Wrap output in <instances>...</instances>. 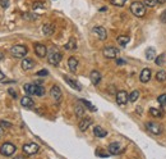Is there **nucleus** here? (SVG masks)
<instances>
[{
	"label": "nucleus",
	"mask_w": 166,
	"mask_h": 159,
	"mask_svg": "<svg viewBox=\"0 0 166 159\" xmlns=\"http://www.w3.org/2000/svg\"><path fill=\"white\" fill-rule=\"evenodd\" d=\"M23 89L28 95H36V96H43L45 95V87L41 86V85L27 84V85H24Z\"/></svg>",
	"instance_id": "nucleus-1"
},
{
	"label": "nucleus",
	"mask_w": 166,
	"mask_h": 159,
	"mask_svg": "<svg viewBox=\"0 0 166 159\" xmlns=\"http://www.w3.org/2000/svg\"><path fill=\"white\" fill-rule=\"evenodd\" d=\"M130 12H132L136 17L141 18V17H144V14H146V6L141 2H133L130 4Z\"/></svg>",
	"instance_id": "nucleus-2"
},
{
	"label": "nucleus",
	"mask_w": 166,
	"mask_h": 159,
	"mask_svg": "<svg viewBox=\"0 0 166 159\" xmlns=\"http://www.w3.org/2000/svg\"><path fill=\"white\" fill-rule=\"evenodd\" d=\"M62 58H63V54L59 50H55V49H51L50 53L47 54V60L52 66H58L60 63V60H62Z\"/></svg>",
	"instance_id": "nucleus-3"
},
{
	"label": "nucleus",
	"mask_w": 166,
	"mask_h": 159,
	"mask_svg": "<svg viewBox=\"0 0 166 159\" xmlns=\"http://www.w3.org/2000/svg\"><path fill=\"white\" fill-rule=\"evenodd\" d=\"M10 53H12V55L14 58H24L26 55H27L28 49H27V46H24V45H14L10 49Z\"/></svg>",
	"instance_id": "nucleus-4"
},
{
	"label": "nucleus",
	"mask_w": 166,
	"mask_h": 159,
	"mask_svg": "<svg viewBox=\"0 0 166 159\" xmlns=\"http://www.w3.org/2000/svg\"><path fill=\"white\" fill-rule=\"evenodd\" d=\"M17 146L12 143H4L2 146H0V154L4 155V157H10L15 153Z\"/></svg>",
	"instance_id": "nucleus-5"
},
{
	"label": "nucleus",
	"mask_w": 166,
	"mask_h": 159,
	"mask_svg": "<svg viewBox=\"0 0 166 159\" xmlns=\"http://www.w3.org/2000/svg\"><path fill=\"white\" fill-rule=\"evenodd\" d=\"M22 150H23V153H24L26 155L31 157V155H34V154L38 152L40 146H38L36 143H28V144H24V145H23Z\"/></svg>",
	"instance_id": "nucleus-6"
},
{
	"label": "nucleus",
	"mask_w": 166,
	"mask_h": 159,
	"mask_svg": "<svg viewBox=\"0 0 166 159\" xmlns=\"http://www.w3.org/2000/svg\"><path fill=\"white\" fill-rule=\"evenodd\" d=\"M146 127H147V130L150 131L152 135H155V136H159V135L162 134V127H161L160 123H156V122H147V123H146Z\"/></svg>",
	"instance_id": "nucleus-7"
},
{
	"label": "nucleus",
	"mask_w": 166,
	"mask_h": 159,
	"mask_svg": "<svg viewBox=\"0 0 166 159\" xmlns=\"http://www.w3.org/2000/svg\"><path fill=\"white\" fill-rule=\"evenodd\" d=\"M119 53H120L119 49H116V48H114V46H106V48L102 50L103 57L107 58V59H115V58H118Z\"/></svg>",
	"instance_id": "nucleus-8"
},
{
	"label": "nucleus",
	"mask_w": 166,
	"mask_h": 159,
	"mask_svg": "<svg viewBox=\"0 0 166 159\" xmlns=\"http://www.w3.org/2000/svg\"><path fill=\"white\" fill-rule=\"evenodd\" d=\"M34 53H36V55L38 58H45L47 55V48L43 45V44H34Z\"/></svg>",
	"instance_id": "nucleus-9"
},
{
	"label": "nucleus",
	"mask_w": 166,
	"mask_h": 159,
	"mask_svg": "<svg viewBox=\"0 0 166 159\" xmlns=\"http://www.w3.org/2000/svg\"><path fill=\"white\" fill-rule=\"evenodd\" d=\"M128 101H129V95H128L127 91L121 90V91L116 92V103L119 105H125Z\"/></svg>",
	"instance_id": "nucleus-10"
},
{
	"label": "nucleus",
	"mask_w": 166,
	"mask_h": 159,
	"mask_svg": "<svg viewBox=\"0 0 166 159\" xmlns=\"http://www.w3.org/2000/svg\"><path fill=\"white\" fill-rule=\"evenodd\" d=\"M92 32H93L100 40H106V37H107L106 30H105L103 27H101V26H97V27H95V28L92 30Z\"/></svg>",
	"instance_id": "nucleus-11"
},
{
	"label": "nucleus",
	"mask_w": 166,
	"mask_h": 159,
	"mask_svg": "<svg viewBox=\"0 0 166 159\" xmlns=\"http://www.w3.org/2000/svg\"><path fill=\"white\" fill-rule=\"evenodd\" d=\"M50 95L55 101H59L60 99H62V90H60V87L59 86H52L51 90H50Z\"/></svg>",
	"instance_id": "nucleus-12"
},
{
	"label": "nucleus",
	"mask_w": 166,
	"mask_h": 159,
	"mask_svg": "<svg viewBox=\"0 0 166 159\" xmlns=\"http://www.w3.org/2000/svg\"><path fill=\"white\" fill-rule=\"evenodd\" d=\"M151 76H152L151 69L150 68H144V69H142L141 76H139V80H141V82L146 84V82H148L151 80Z\"/></svg>",
	"instance_id": "nucleus-13"
},
{
	"label": "nucleus",
	"mask_w": 166,
	"mask_h": 159,
	"mask_svg": "<svg viewBox=\"0 0 166 159\" xmlns=\"http://www.w3.org/2000/svg\"><path fill=\"white\" fill-rule=\"evenodd\" d=\"M90 80H91V82L95 85V86H97L101 81V73L99 72V71H92L91 75H90Z\"/></svg>",
	"instance_id": "nucleus-14"
},
{
	"label": "nucleus",
	"mask_w": 166,
	"mask_h": 159,
	"mask_svg": "<svg viewBox=\"0 0 166 159\" xmlns=\"http://www.w3.org/2000/svg\"><path fill=\"white\" fill-rule=\"evenodd\" d=\"M42 32H43V35H45V36H51V35L55 32L54 24H51V23L43 24V26H42Z\"/></svg>",
	"instance_id": "nucleus-15"
},
{
	"label": "nucleus",
	"mask_w": 166,
	"mask_h": 159,
	"mask_svg": "<svg viewBox=\"0 0 166 159\" xmlns=\"http://www.w3.org/2000/svg\"><path fill=\"white\" fill-rule=\"evenodd\" d=\"M21 66H22V68H23L24 71H30V69H32V68L34 67V62H33L32 59H30V58H24V59L22 60Z\"/></svg>",
	"instance_id": "nucleus-16"
},
{
	"label": "nucleus",
	"mask_w": 166,
	"mask_h": 159,
	"mask_svg": "<svg viewBox=\"0 0 166 159\" xmlns=\"http://www.w3.org/2000/svg\"><path fill=\"white\" fill-rule=\"evenodd\" d=\"M120 150H121V146L119 143H111L109 145V153L112 154V155H116L120 153Z\"/></svg>",
	"instance_id": "nucleus-17"
},
{
	"label": "nucleus",
	"mask_w": 166,
	"mask_h": 159,
	"mask_svg": "<svg viewBox=\"0 0 166 159\" xmlns=\"http://www.w3.org/2000/svg\"><path fill=\"white\" fill-rule=\"evenodd\" d=\"M91 125H92V119H91V118H83V119H81L79 125H78V127H79L81 131H86Z\"/></svg>",
	"instance_id": "nucleus-18"
},
{
	"label": "nucleus",
	"mask_w": 166,
	"mask_h": 159,
	"mask_svg": "<svg viewBox=\"0 0 166 159\" xmlns=\"http://www.w3.org/2000/svg\"><path fill=\"white\" fill-rule=\"evenodd\" d=\"M21 104H22V107L23 108H27V109H30V108H32L33 107V100L30 98V96H23V98L21 99Z\"/></svg>",
	"instance_id": "nucleus-19"
},
{
	"label": "nucleus",
	"mask_w": 166,
	"mask_h": 159,
	"mask_svg": "<svg viewBox=\"0 0 166 159\" xmlns=\"http://www.w3.org/2000/svg\"><path fill=\"white\" fill-rule=\"evenodd\" d=\"M93 134H95V136H97V137L102 139V137H105V136L107 135V131H106V130H103L101 126H96V127L93 128Z\"/></svg>",
	"instance_id": "nucleus-20"
},
{
	"label": "nucleus",
	"mask_w": 166,
	"mask_h": 159,
	"mask_svg": "<svg viewBox=\"0 0 166 159\" xmlns=\"http://www.w3.org/2000/svg\"><path fill=\"white\" fill-rule=\"evenodd\" d=\"M64 80H65V82H67V84H69V86L73 87V89H75V90H78V91H79V90L82 89V87H81L79 85H78V82H77V81H74V80H72L71 77L64 76Z\"/></svg>",
	"instance_id": "nucleus-21"
},
{
	"label": "nucleus",
	"mask_w": 166,
	"mask_h": 159,
	"mask_svg": "<svg viewBox=\"0 0 166 159\" xmlns=\"http://www.w3.org/2000/svg\"><path fill=\"white\" fill-rule=\"evenodd\" d=\"M68 66H69V69H71L72 72H75L77 67H78V60H77V58H74V57L69 58V59H68Z\"/></svg>",
	"instance_id": "nucleus-22"
},
{
	"label": "nucleus",
	"mask_w": 166,
	"mask_h": 159,
	"mask_svg": "<svg viewBox=\"0 0 166 159\" xmlns=\"http://www.w3.org/2000/svg\"><path fill=\"white\" fill-rule=\"evenodd\" d=\"M116 41H118V44L120 46H127L128 45V42L130 41V39H129V36H125V35H120V36H118V39H116Z\"/></svg>",
	"instance_id": "nucleus-23"
},
{
	"label": "nucleus",
	"mask_w": 166,
	"mask_h": 159,
	"mask_svg": "<svg viewBox=\"0 0 166 159\" xmlns=\"http://www.w3.org/2000/svg\"><path fill=\"white\" fill-rule=\"evenodd\" d=\"M65 49H68V50H75L77 49V41H75L74 37L69 39V41L65 44Z\"/></svg>",
	"instance_id": "nucleus-24"
},
{
	"label": "nucleus",
	"mask_w": 166,
	"mask_h": 159,
	"mask_svg": "<svg viewBox=\"0 0 166 159\" xmlns=\"http://www.w3.org/2000/svg\"><path fill=\"white\" fill-rule=\"evenodd\" d=\"M74 112H75V116H77V117H83L84 113H86V112H84V108L82 107L81 104H77V105H75Z\"/></svg>",
	"instance_id": "nucleus-25"
},
{
	"label": "nucleus",
	"mask_w": 166,
	"mask_h": 159,
	"mask_svg": "<svg viewBox=\"0 0 166 159\" xmlns=\"http://www.w3.org/2000/svg\"><path fill=\"white\" fill-rule=\"evenodd\" d=\"M79 103H82V104L84 105V107H86V108H88L91 112H96V110H97V109H96V107H95V105H92V103H91V101H88V100L81 99V100H79Z\"/></svg>",
	"instance_id": "nucleus-26"
},
{
	"label": "nucleus",
	"mask_w": 166,
	"mask_h": 159,
	"mask_svg": "<svg viewBox=\"0 0 166 159\" xmlns=\"http://www.w3.org/2000/svg\"><path fill=\"white\" fill-rule=\"evenodd\" d=\"M156 80L160 82H165L166 81V72L165 71H159V72L156 73Z\"/></svg>",
	"instance_id": "nucleus-27"
},
{
	"label": "nucleus",
	"mask_w": 166,
	"mask_h": 159,
	"mask_svg": "<svg viewBox=\"0 0 166 159\" xmlns=\"http://www.w3.org/2000/svg\"><path fill=\"white\" fill-rule=\"evenodd\" d=\"M155 49L153 48H148L147 50H146V58L148 59V60H152V59H155Z\"/></svg>",
	"instance_id": "nucleus-28"
},
{
	"label": "nucleus",
	"mask_w": 166,
	"mask_h": 159,
	"mask_svg": "<svg viewBox=\"0 0 166 159\" xmlns=\"http://www.w3.org/2000/svg\"><path fill=\"white\" fill-rule=\"evenodd\" d=\"M150 114H151V116H153V117H156V118H161L162 117V112L160 109H157V108H151L150 109Z\"/></svg>",
	"instance_id": "nucleus-29"
},
{
	"label": "nucleus",
	"mask_w": 166,
	"mask_h": 159,
	"mask_svg": "<svg viewBox=\"0 0 166 159\" xmlns=\"http://www.w3.org/2000/svg\"><path fill=\"white\" fill-rule=\"evenodd\" d=\"M139 94H141V92H139L138 90H134L133 92H130L129 94V101H132V103H134L138 98H139Z\"/></svg>",
	"instance_id": "nucleus-30"
},
{
	"label": "nucleus",
	"mask_w": 166,
	"mask_h": 159,
	"mask_svg": "<svg viewBox=\"0 0 166 159\" xmlns=\"http://www.w3.org/2000/svg\"><path fill=\"white\" fill-rule=\"evenodd\" d=\"M128 0H110V3L114 6H124Z\"/></svg>",
	"instance_id": "nucleus-31"
},
{
	"label": "nucleus",
	"mask_w": 166,
	"mask_h": 159,
	"mask_svg": "<svg viewBox=\"0 0 166 159\" xmlns=\"http://www.w3.org/2000/svg\"><path fill=\"white\" fill-rule=\"evenodd\" d=\"M143 4H144V6L153 8V6L157 5V2H156V0H143Z\"/></svg>",
	"instance_id": "nucleus-32"
},
{
	"label": "nucleus",
	"mask_w": 166,
	"mask_h": 159,
	"mask_svg": "<svg viewBox=\"0 0 166 159\" xmlns=\"http://www.w3.org/2000/svg\"><path fill=\"white\" fill-rule=\"evenodd\" d=\"M22 17H23L24 19H27V21H33V19H36V18H37V15H36V14H31V13H24Z\"/></svg>",
	"instance_id": "nucleus-33"
},
{
	"label": "nucleus",
	"mask_w": 166,
	"mask_h": 159,
	"mask_svg": "<svg viewBox=\"0 0 166 159\" xmlns=\"http://www.w3.org/2000/svg\"><path fill=\"white\" fill-rule=\"evenodd\" d=\"M43 4L42 3H34L33 4V12H41V11H43Z\"/></svg>",
	"instance_id": "nucleus-34"
},
{
	"label": "nucleus",
	"mask_w": 166,
	"mask_h": 159,
	"mask_svg": "<svg viewBox=\"0 0 166 159\" xmlns=\"http://www.w3.org/2000/svg\"><path fill=\"white\" fill-rule=\"evenodd\" d=\"M164 60H165V54H161L160 57H157V58H156L155 62H156V64H157V66H162V64H164Z\"/></svg>",
	"instance_id": "nucleus-35"
},
{
	"label": "nucleus",
	"mask_w": 166,
	"mask_h": 159,
	"mask_svg": "<svg viewBox=\"0 0 166 159\" xmlns=\"http://www.w3.org/2000/svg\"><path fill=\"white\" fill-rule=\"evenodd\" d=\"M157 101H159L161 105H166V94H162L157 98Z\"/></svg>",
	"instance_id": "nucleus-36"
},
{
	"label": "nucleus",
	"mask_w": 166,
	"mask_h": 159,
	"mask_svg": "<svg viewBox=\"0 0 166 159\" xmlns=\"http://www.w3.org/2000/svg\"><path fill=\"white\" fill-rule=\"evenodd\" d=\"M0 4H2L4 9H6V8L9 6V0H0Z\"/></svg>",
	"instance_id": "nucleus-37"
},
{
	"label": "nucleus",
	"mask_w": 166,
	"mask_h": 159,
	"mask_svg": "<svg viewBox=\"0 0 166 159\" xmlns=\"http://www.w3.org/2000/svg\"><path fill=\"white\" fill-rule=\"evenodd\" d=\"M49 75V71L47 69H41L37 72V76H47Z\"/></svg>",
	"instance_id": "nucleus-38"
},
{
	"label": "nucleus",
	"mask_w": 166,
	"mask_h": 159,
	"mask_svg": "<svg viewBox=\"0 0 166 159\" xmlns=\"http://www.w3.org/2000/svg\"><path fill=\"white\" fill-rule=\"evenodd\" d=\"M160 21H161L162 23H166V11H164L162 14L160 15Z\"/></svg>",
	"instance_id": "nucleus-39"
},
{
	"label": "nucleus",
	"mask_w": 166,
	"mask_h": 159,
	"mask_svg": "<svg viewBox=\"0 0 166 159\" xmlns=\"http://www.w3.org/2000/svg\"><path fill=\"white\" fill-rule=\"evenodd\" d=\"M0 125H2V127H10L12 123H10V122H4V121H2V122H0Z\"/></svg>",
	"instance_id": "nucleus-40"
},
{
	"label": "nucleus",
	"mask_w": 166,
	"mask_h": 159,
	"mask_svg": "<svg viewBox=\"0 0 166 159\" xmlns=\"http://www.w3.org/2000/svg\"><path fill=\"white\" fill-rule=\"evenodd\" d=\"M8 92H9V94H10V96H13L14 99L17 98V92H15V91H14L13 89H9V90H8Z\"/></svg>",
	"instance_id": "nucleus-41"
},
{
	"label": "nucleus",
	"mask_w": 166,
	"mask_h": 159,
	"mask_svg": "<svg viewBox=\"0 0 166 159\" xmlns=\"http://www.w3.org/2000/svg\"><path fill=\"white\" fill-rule=\"evenodd\" d=\"M116 64L118 66H123V64H125V60L124 59H116Z\"/></svg>",
	"instance_id": "nucleus-42"
},
{
	"label": "nucleus",
	"mask_w": 166,
	"mask_h": 159,
	"mask_svg": "<svg viewBox=\"0 0 166 159\" xmlns=\"http://www.w3.org/2000/svg\"><path fill=\"white\" fill-rule=\"evenodd\" d=\"M97 154H100V157H102V158H105V157H109V154H106V153H103V152H101V150H97L96 152Z\"/></svg>",
	"instance_id": "nucleus-43"
},
{
	"label": "nucleus",
	"mask_w": 166,
	"mask_h": 159,
	"mask_svg": "<svg viewBox=\"0 0 166 159\" xmlns=\"http://www.w3.org/2000/svg\"><path fill=\"white\" fill-rule=\"evenodd\" d=\"M5 78V76H4V73L2 72V71H0V81H3V80Z\"/></svg>",
	"instance_id": "nucleus-44"
},
{
	"label": "nucleus",
	"mask_w": 166,
	"mask_h": 159,
	"mask_svg": "<svg viewBox=\"0 0 166 159\" xmlns=\"http://www.w3.org/2000/svg\"><path fill=\"white\" fill-rule=\"evenodd\" d=\"M14 159H24V157L23 155H15Z\"/></svg>",
	"instance_id": "nucleus-45"
},
{
	"label": "nucleus",
	"mask_w": 166,
	"mask_h": 159,
	"mask_svg": "<svg viewBox=\"0 0 166 159\" xmlns=\"http://www.w3.org/2000/svg\"><path fill=\"white\" fill-rule=\"evenodd\" d=\"M3 134H4V131H3L2 126H0V137H2V136H3Z\"/></svg>",
	"instance_id": "nucleus-46"
},
{
	"label": "nucleus",
	"mask_w": 166,
	"mask_h": 159,
	"mask_svg": "<svg viewBox=\"0 0 166 159\" xmlns=\"http://www.w3.org/2000/svg\"><path fill=\"white\" fill-rule=\"evenodd\" d=\"M156 2H157V3H160V4H162V3L166 2V0H156Z\"/></svg>",
	"instance_id": "nucleus-47"
},
{
	"label": "nucleus",
	"mask_w": 166,
	"mask_h": 159,
	"mask_svg": "<svg viewBox=\"0 0 166 159\" xmlns=\"http://www.w3.org/2000/svg\"><path fill=\"white\" fill-rule=\"evenodd\" d=\"M2 59H4V54H3V53H0V60H2Z\"/></svg>",
	"instance_id": "nucleus-48"
}]
</instances>
